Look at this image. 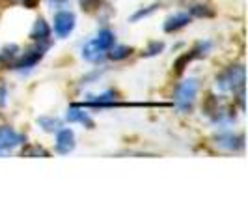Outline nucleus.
Masks as SVG:
<instances>
[{
  "label": "nucleus",
  "mask_w": 248,
  "mask_h": 224,
  "mask_svg": "<svg viewBox=\"0 0 248 224\" xmlns=\"http://www.w3.org/2000/svg\"><path fill=\"white\" fill-rule=\"evenodd\" d=\"M196 94H198V80L196 79H188L185 82H181L177 88V94H175L177 109L181 112L190 111L194 105V99H196Z\"/></svg>",
  "instance_id": "nucleus-1"
},
{
  "label": "nucleus",
  "mask_w": 248,
  "mask_h": 224,
  "mask_svg": "<svg viewBox=\"0 0 248 224\" xmlns=\"http://www.w3.org/2000/svg\"><path fill=\"white\" fill-rule=\"evenodd\" d=\"M217 84L222 88V90H237V88H243V84H245V69H243V65L230 67L226 73H222L217 79Z\"/></svg>",
  "instance_id": "nucleus-2"
},
{
  "label": "nucleus",
  "mask_w": 248,
  "mask_h": 224,
  "mask_svg": "<svg viewBox=\"0 0 248 224\" xmlns=\"http://www.w3.org/2000/svg\"><path fill=\"white\" fill-rule=\"evenodd\" d=\"M75 15L71 12H58L54 15V32L58 37H65L73 32Z\"/></svg>",
  "instance_id": "nucleus-3"
},
{
  "label": "nucleus",
  "mask_w": 248,
  "mask_h": 224,
  "mask_svg": "<svg viewBox=\"0 0 248 224\" xmlns=\"http://www.w3.org/2000/svg\"><path fill=\"white\" fill-rule=\"evenodd\" d=\"M23 142H25V137L15 133L12 127H2L0 129V153H4L8 149H13L15 146H19Z\"/></svg>",
  "instance_id": "nucleus-4"
},
{
  "label": "nucleus",
  "mask_w": 248,
  "mask_h": 224,
  "mask_svg": "<svg viewBox=\"0 0 248 224\" xmlns=\"http://www.w3.org/2000/svg\"><path fill=\"white\" fill-rule=\"evenodd\" d=\"M47 49V45H37L34 49L26 50L25 54L17 60V62L13 64V67H17V69H25V67H32V65H36L41 58H43V52Z\"/></svg>",
  "instance_id": "nucleus-5"
},
{
  "label": "nucleus",
  "mask_w": 248,
  "mask_h": 224,
  "mask_svg": "<svg viewBox=\"0 0 248 224\" xmlns=\"http://www.w3.org/2000/svg\"><path fill=\"white\" fill-rule=\"evenodd\" d=\"M75 148V135L71 129H62L58 131L56 137V151L58 153H69Z\"/></svg>",
  "instance_id": "nucleus-6"
},
{
  "label": "nucleus",
  "mask_w": 248,
  "mask_h": 224,
  "mask_svg": "<svg viewBox=\"0 0 248 224\" xmlns=\"http://www.w3.org/2000/svg\"><path fill=\"white\" fill-rule=\"evenodd\" d=\"M188 23H190V15H188V13H175V15L166 19L164 30H166V32H175V30L186 26Z\"/></svg>",
  "instance_id": "nucleus-7"
},
{
  "label": "nucleus",
  "mask_w": 248,
  "mask_h": 224,
  "mask_svg": "<svg viewBox=\"0 0 248 224\" xmlns=\"http://www.w3.org/2000/svg\"><path fill=\"white\" fill-rule=\"evenodd\" d=\"M49 36H50L49 25H47L43 19H37L34 28H32V32H30V37H32V39H36V41H45Z\"/></svg>",
  "instance_id": "nucleus-8"
},
{
  "label": "nucleus",
  "mask_w": 248,
  "mask_h": 224,
  "mask_svg": "<svg viewBox=\"0 0 248 224\" xmlns=\"http://www.w3.org/2000/svg\"><path fill=\"white\" fill-rule=\"evenodd\" d=\"M82 56L86 58L88 62H99V60H103V56H105V50L101 49V47H97L92 41V43H88L86 47L82 49Z\"/></svg>",
  "instance_id": "nucleus-9"
},
{
  "label": "nucleus",
  "mask_w": 248,
  "mask_h": 224,
  "mask_svg": "<svg viewBox=\"0 0 248 224\" xmlns=\"http://www.w3.org/2000/svg\"><path fill=\"white\" fill-rule=\"evenodd\" d=\"M217 144H218V148H224V149H237L243 146V138H237L233 135H222V137L217 138Z\"/></svg>",
  "instance_id": "nucleus-10"
},
{
  "label": "nucleus",
  "mask_w": 248,
  "mask_h": 224,
  "mask_svg": "<svg viewBox=\"0 0 248 224\" xmlns=\"http://www.w3.org/2000/svg\"><path fill=\"white\" fill-rule=\"evenodd\" d=\"M93 43L97 45V47H101L103 50H108L114 45V34H112L110 30H101L99 34H97V37L93 39Z\"/></svg>",
  "instance_id": "nucleus-11"
},
{
  "label": "nucleus",
  "mask_w": 248,
  "mask_h": 224,
  "mask_svg": "<svg viewBox=\"0 0 248 224\" xmlns=\"http://www.w3.org/2000/svg\"><path fill=\"white\" fill-rule=\"evenodd\" d=\"M67 120H69V122H80V124H86L88 127H92V125H93L92 118L88 116L86 112H84V111H78L77 107L69 109V112H67Z\"/></svg>",
  "instance_id": "nucleus-12"
},
{
  "label": "nucleus",
  "mask_w": 248,
  "mask_h": 224,
  "mask_svg": "<svg viewBox=\"0 0 248 224\" xmlns=\"http://www.w3.org/2000/svg\"><path fill=\"white\" fill-rule=\"evenodd\" d=\"M196 56H198V49L190 50V52H186V54H183V56H179V58H177V62H175V71H177V73H181V71H183V69H185L186 65L192 62Z\"/></svg>",
  "instance_id": "nucleus-13"
},
{
  "label": "nucleus",
  "mask_w": 248,
  "mask_h": 224,
  "mask_svg": "<svg viewBox=\"0 0 248 224\" xmlns=\"http://www.w3.org/2000/svg\"><path fill=\"white\" fill-rule=\"evenodd\" d=\"M110 52H108V56H110L112 60H124V58H127L133 50L129 49V47H125V45H118V47H110Z\"/></svg>",
  "instance_id": "nucleus-14"
},
{
  "label": "nucleus",
  "mask_w": 248,
  "mask_h": 224,
  "mask_svg": "<svg viewBox=\"0 0 248 224\" xmlns=\"http://www.w3.org/2000/svg\"><path fill=\"white\" fill-rule=\"evenodd\" d=\"M190 13L192 15H198V17H211L213 15V10H209V6H192L190 8Z\"/></svg>",
  "instance_id": "nucleus-15"
},
{
  "label": "nucleus",
  "mask_w": 248,
  "mask_h": 224,
  "mask_svg": "<svg viewBox=\"0 0 248 224\" xmlns=\"http://www.w3.org/2000/svg\"><path fill=\"white\" fill-rule=\"evenodd\" d=\"M17 52H19V47L17 45H10V47H6V49L2 50V54H0V60H4V62H8V58L12 60L17 56Z\"/></svg>",
  "instance_id": "nucleus-16"
},
{
  "label": "nucleus",
  "mask_w": 248,
  "mask_h": 224,
  "mask_svg": "<svg viewBox=\"0 0 248 224\" xmlns=\"http://www.w3.org/2000/svg\"><path fill=\"white\" fill-rule=\"evenodd\" d=\"M23 155H26V157H34V155H41V157H47L49 153L45 151L43 148H39V146H30V148H26L25 151H23Z\"/></svg>",
  "instance_id": "nucleus-17"
},
{
  "label": "nucleus",
  "mask_w": 248,
  "mask_h": 224,
  "mask_svg": "<svg viewBox=\"0 0 248 224\" xmlns=\"http://www.w3.org/2000/svg\"><path fill=\"white\" fill-rule=\"evenodd\" d=\"M39 125H41L45 131H54V129L60 127L58 120H49V118H41V120H39Z\"/></svg>",
  "instance_id": "nucleus-18"
},
{
  "label": "nucleus",
  "mask_w": 248,
  "mask_h": 224,
  "mask_svg": "<svg viewBox=\"0 0 248 224\" xmlns=\"http://www.w3.org/2000/svg\"><path fill=\"white\" fill-rule=\"evenodd\" d=\"M161 50H162V43L153 41V43L149 45V49L146 50V54H148V56H153V54H157V52H161Z\"/></svg>",
  "instance_id": "nucleus-19"
},
{
  "label": "nucleus",
  "mask_w": 248,
  "mask_h": 224,
  "mask_svg": "<svg viewBox=\"0 0 248 224\" xmlns=\"http://www.w3.org/2000/svg\"><path fill=\"white\" fill-rule=\"evenodd\" d=\"M23 2H25L26 6H30V8H32V6H36V4H37V0H23Z\"/></svg>",
  "instance_id": "nucleus-20"
}]
</instances>
